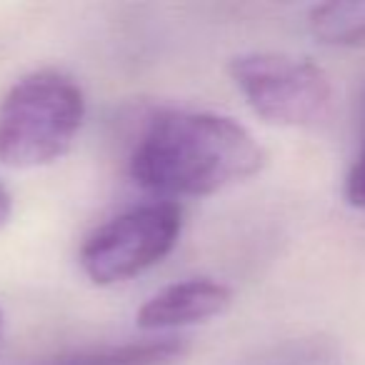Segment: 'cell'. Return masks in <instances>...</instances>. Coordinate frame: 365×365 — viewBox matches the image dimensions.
Masks as SVG:
<instances>
[{"label":"cell","instance_id":"1","mask_svg":"<svg viewBox=\"0 0 365 365\" xmlns=\"http://www.w3.org/2000/svg\"><path fill=\"white\" fill-rule=\"evenodd\" d=\"M265 163L263 145L233 118L165 110L140 133L128 170L150 193L203 198L258 175Z\"/></svg>","mask_w":365,"mask_h":365},{"label":"cell","instance_id":"2","mask_svg":"<svg viewBox=\"0 0 365 365\" xmlns=\"http://www.w3.org/2000/svg\"><path fill=\"white\" fill-rule=\"evenodd\" d=\"M86 118V96L71 76L38 71L21 78L0 101V163L41 168L63 158Z\"/></svg>","mask_w":365,"mask_h":365},{"label":"cell","instance_id":"3","mask_svg":"<svg viewBox=\"0 0 365 365\" xmlns=\"http://www.w3.org/2000/svg\"><path fill=\"white\" fill-rule=\"evenodd\" d=\"M228 73L245 103L270 125L308 128L330 113L333 88L323 68L283 53L235 56Z\"/></svg>","mask_w":365,"mask_h":365},{"label":"cell","instance_id":"4","mask_svg":"<svg viewBox=\"0 0 365 365\" xmlns=\"http://www.w3.org/2000/svg\"><path fill=\"white\" fill-rule=\"evenodd\" d=\"M182 230V210L170 200L138 205L108 220L83 243L78 263L96 285H115L158 265Z\"/></svg>","mask_w":365,"mask_h":365},{"label":"cell","instance_id":"5","mask_svg":"<svg viewBox=\"0 0 365 365\" xmlns=\"http://www.w3.org/2000/svg\"><path fill=\"white\" fill-rule=\"evenodd\" d=\"M233 303V290L213 278H190L168 285L138 310V328L170 330L218 318Z\"/></svg>","mask_w":365,"mask_h":365},{"label":"cell","instance_id":"6","mask_svg":"<svg viewBox=\"0 0 365 365\" xmlns=\"http://www.w3.org/2000/svg\"><path fill=\"white\" fill-rule=\"evenodd\" d=\"M188 353V345L182 340H148V343H125L106 345L68 353L51 360L48 365H173Z\"/></svg>","mask_w":365,"mask_h":365},{"label":"cell","instance_id":"7","mask_svg":"<svg viewBox=\"0 0 365 365\" xmlns=\"http://www.w3.org/2000/svg\"><path fill=\"white\" fill-rule=\"evenodd\" d=\"M310 33L325 46H365V0H335L313 8Z\"/></svg>","mask_w":365,"mask_h":365},{"label":"cell","instance_id":"8","mask_svg":"<svg viewBox=\"0 0 365 365\" xmlns=\"http://www.w3.org/2000/svg\"><path fill=\"white\" fill-rule=\"evenodd\" d=\"M345 200L353 208L365 210V148L345 178Z\"/></svg>","mask_w":365,"mask_h":365},{"label":"cell","instance_id":"9","mask_svg":"<svg viewBox=\"0 0 365 365\" xmlns=\"http://www.w3.org/2000/svg\"><path fill=\"white\" fill-rule=\"evenodd\" d=\"M11 215H13V198L6 190V185L0 182V228L11 220Z\"/></svg>","mask_w":365,"mask_h":365},{"label":"cell","instance_id":"10","mask_svg":"<svg viewBox=\"0 0 365 365\" xmlns=\"http://www.w3.org/2000/svg\"><path fill=\"white\" fill-rule=\"evenodd\" d=\"M0 340H3V310H0Z\"/></svg>","mask_w":365,"mask_h":365},{"label":"cell","instance_id":"11","mask_svg":"<svg viewBox=\"0 0 365 365\" xmlns=\"http://www.w3.org/2000/svg\"><path fill=\"white\" fill-rule=\"evenodd\" d=\"M363 125H365V101H363Z\"/></svg>","mask_w":365,"mask_h":365}]
</instances>
